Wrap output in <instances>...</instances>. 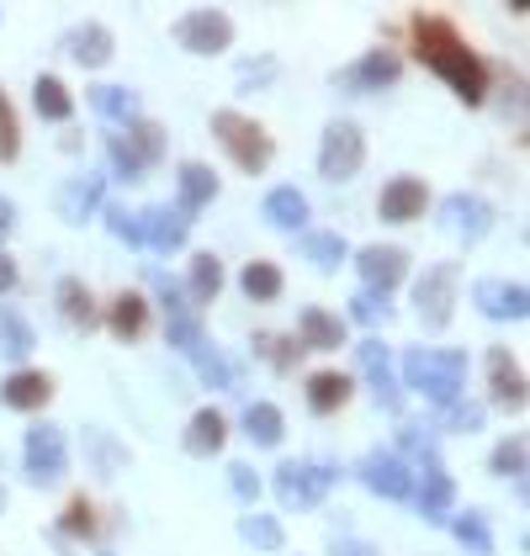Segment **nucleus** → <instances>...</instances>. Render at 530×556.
Instances as JSON below:
<instances>
[{"label": "nucleus", "mask_w": 530, "mask_h": 556, "mask_svg": "<svg viewBox=\"0 0 530 556\" xmlns=\"http://www.w3.org/2000/svg\"><path fill=\"white\" fill-rule=\"evenodd\" d=\"M355 366H361L366 387L377 392V403H382L388 414H403V382H398L393 350H388L382 340H361L355 344Z\"/></svg>", "instance_id": "10"}, {"label": "nucleus", "mask_w": 530, "mask_h": 556, "mask_svg": "<svg viewBox=\"0 0 530 556\" xmlns=\"http://www.w3.org/2000/svg\"><path fill=\"white\" fill-rule=\"evenodd\" d=\"M106 154H112V175H117V180H128V186H138V180L149 175L143 165H138V154L123 143V132H112V138H106Z\"/></svg>", "instance_id": "45"}, {"label": "nucleus", "mask_w": 530, "mask_h": 556, "mask_svg": "<svg viewBox=\"0 0 530 556\" xmlns=\"http://www.w3.org/2000/svg\"><path fill=\"white\" fill-rule=\"evenodd\" d=\"M86 101L106 123H132L138 117V90H128V86H90Z\"/></svg>", "instance_id": "37"}, {"label": "nucleus", "mask_w": 530, "mask_h": 556, "mask_svg": "<svg viewBox=\"0 0 530 556\" xmlns=\"http://www.w3.org/2000/svg\"><path fill=\"white\" fill-rule=\"evenodd\" d=\"M526 456H530L526 434H504V440L493 445L488 467H493V477H515V482H526Z\"/></svg>", "instance_id": "39"}, {"label": "nucleus", "mask_w": 530, "mask_h": 556, "mask_svg": "<svg viewBox=\"0 0 530 556\" xmlns=\"http://www.w3.org/2000/svg\"><path fill=\"white\" fill-rule=\"evenodd\" d=\"M64 48H70V59H75V64H86V70L112 64V53H117V43H112V33H106V27H75Z\"/></svg>", "instance_id": "32"}, {"label": "nucleus", "mask_w": 530, "mask_h": 556, "mask_svg": "<svg viewBox=\"0 0 530 556\" xmlns=\"http://www.w3.org/2000/svg\"><path fill=\"white\" fill-rule=\"evenodd\" d=\"M223 440H228V414H218V408H197L191 425H186V456H218Z\"/></svg>", "instance_id": "25"}, {"label": "nucleus", "mask_w": 530, "mask_h": 556, "mask_svg": "<svg viewBox=\"0 0 530 556\" xmlns=\"http://www.w3.org/2000/svg\"><path fill=\"white\" fill-rule=\"evenodd\" d=\"M355 270H361V298L371 302H388V292L403 287V276H408V250H398V244H371V250H355Z\"/></svg>", "instance_id": "8"}, {"label": "nucleus", "mask_w": 530, "mask_h": 556, "mask_svg": "<svg viewBox=\"0 0 530 556\" xmlns=\"http://www.w3.org/2000/svg\"><path fill=\"white\" fill-rule=\"evenodd\" d=\"M451 535H456V541H462V546H467V552L472 556H488L493 552V530H488V519L483 514H451Z\"/></svg>", "instance_id": "41"}, {"label": "nucleus", "mask_w": 530, "mask_h": 556, "mask_svg": "<svg viewBox=\"0 0 530 556\" xmlns=\"http://www.w3.org/2000/svg\"><path fill=\"white\" fill-rule=\"evenodd\" d=\"M106 213V228L128 244V250H143V213H128V207H101Z\"/></svg>", "instance_id": "46"}, {"label": "nucleus", "mask_w": 530, "mask_h": 556, "mask_svg": "<svg viewBox=\"0 0 530 556\" xmlns=\"http://www.w3.org/2000/svg\"><path fill=\"white\" fill-rule=\"evenodd\" d=\"M329 556H382V552H377V546H366V541H335Z\"/></svg>", "instance_id": "54"}, {"label": "nucleus", "mask_w": 530, "mask_h": 556, "mask_svg": "<svg viewBox=\"0 0 530 556\" xmlns=\"http://www.w3.org/2000/svg\"><path fill=\"white\" fill-rule=\"evenodd\" d=\"M149 287L160 292V307H165V318H180V313H197V307L186 302V292H180V281H171V276L149 270Z\"/></svg>", "instance_id": "48"}, {"label": "nucleus", "mask_w": 530, "mask_h": 556, "mask_svg": "<svg viewBox=\"0 0 530 556\" xmlns=\"http://www.w3.org/2000/svg\"><path fill=\"white\" fill-rule=\"evenodd\" d=\"M414 38V59L425 64V70H436L445 80V90L456 96V101H467V106H483L488 101V64H483V53H472L467 48V38L445 22V16H414V27H408Z\"/></svg>", "instance_id": "1"}, {"label": "nucleus", "mask_w": 530, "mask_h": 556, "mask_svg": "<svg viewBox=\"0 0 530 556\" xmlns=\"http://www.w3.org/2000/svg\"><path fill=\"white\" fill-rule=\"evenodd\" d=\"M186 217L171 213V207H154V213H143V250H160V255H176L186 250Z\"/></svg>", "instance_id": "24"}, {"label": "nucleus", "mask_w": 530, "mask_h": 556, "mask_svg": "<svg viewBox=\"0 0 530 556\" xmlns=\"http://www.w3.org/2000/svg\"><path fill=\"white\" fill-rule=\"evenodd\" d=\"M398 75H403V59H398L393 48H371V53H361L355 64H345L335 75V86L345 90V96H371V90L398 86Z\"/></svg>", "instance_id": "11"}, {"label": "nucleus", "mask_w": 530, "mask_h": 556, "mask_svg": "<svg viewBox=\"0 0 530 556\" xmlns=\"http://www.w3.org/2000/svg\"><path fill=\"white\" fill-rule=\"evenodd\" d=\"M239 541H250L255 552H281V546H287V530H281V519H270V514H244V519H239Z\"/></svg>", "instance_id": "40"}, {"label": "nucleus", "mask_w": 530, "mask_h": 556, "mask_svg": "<svg viewBox=\"0 0 530 556\" xmlns=\"http://www.w3.org/2000/svg\"><path fill=\"white\" fill-rule=\"evenodd\" d=\"M456 292H462V265H425V276L414 281V313L430 324V329H445L451 313H456Z\"/></svg>", "instance_id": "4"}, {"label": "nucleus", "mask_w": 530, "mask_h": 556, "mask_svg": "<svg viewBox=\"0 0 530 556\" xmlns=\"http://www.w3.org/2000/svg\"><path fill=\"white\" fill-rule=\"evenodd\" d=\"M22 154V123H16V106H11V96L0 90V165H11Z\"/></svg>", "instance_id": "43"}, {"label": "nucleus", "mask_w": 530, "mask_h": 556, "mask_svg": "<svg viewBox=\"0 0 530 556\" xmlns=\"http://www.w3.org/2000/svg\"><path fill=\"white\" fill-rule=\"evenodd\" d=\"M276 70H281V64H276L270 53H265V59H250V64H239V80H234V86L244 90V96H250V90H265Z\"/></svg>", "instance_id": "49"}, {"label": "nucleus", "mask_w": 530, "mask_h": 556, "mask_svg": "<svg viewBox=\"0 0 530 556\" xmlns=\"http://www.w3.org/2000/svg\"><path fill=\"white\" fill-rule=\"evenodd\" d=\"M451 504H456V482L441 471H425V482H414V509L430 525H451Z\"/></svg>", "instance_id": "22"}, {"label": "nucleus", "mask_w": 530, "mask_h": 556, "mask_svg": "<svg viewBox=\"0 0 530 556\" xmlns=\"http://www.w3.org/2000/svg\"><path fill=\"white\" fill-rule=\"evenodd\" d=\"M48 397H53V377H48V371H33V366H22V371H11V377L0 382V403L16 408V414H38Z\"/></svg>", "instance_id": "17"}, {"label": "nucleus", "mask_w": 530, "mask_h": 556, "mask_svg": "<svg viewBox=\"0 0 530 556\" xmlns=\"http://www.w3.org/2000/svg\"><path fill=\"white\" fill-rule=\"evenodd\" d=\"M106 324H112V340H143V329H149V302H143V292H123V298L106 307Z\"/></svg>", "instance_id": "27"}, {"label": "nucleus", "mask_w": 530, "mask_h": 556, "mask_svg": "<svg viewBox=\"0 0 530 556\" xmlns=\"http://www.w3.org/2000/svg\"><path fill=\"white\" fill-rule=\"evenodd\" d=\"M483 366H488V392L504 403V408H526V371H520V361L504 350V344H493L483 355Z\"/></svg>", "instance_id": "15"}, {"label": "nucleus", "mask_w": 530, "mask_h": 556, "mask_svg": "<svg viewBox=\"0 0 530 556\" xmlns=\"http://www.w3.org/2000/svg\"><path fill=\"white\" fill-rule=\"evenodd\" d=\"M176 43L186 48V53H202V59L228 53V43H234V22H228V11H218V5H197V11L180 16Z\"/></svg>", "instance_id": "9"}, {"label": "nucleus", "mask_w": 530, "mask_h": 556, "mask_svg": "<svg viewBox=\"0 0 530 556\" xmlns=\"http://www.w3.org/2000/svg\"><path fill=\"white\" fill-rule=\"evenodd\" d=\"M451 434H478L483 429V403H472V397H456V403H445V419H441Z\"/></svg>", "instance_id": "42"}, {"label": "nucleus", "mask_w": 530, "mask_h": 556, "mask_svg": "<svg viewBox=\"0 0 530 556\" xmlns=\"http://www.w3.org/2000/svg\"><path fill=\"white\" fill-rule=\"evenodd\" d=\"M472 302H478V313L493 318V324H526V313H530L526 287H520V281H493V276H483V281L472 287Z\"/></svg>", "instance_id": "12"}, {"label": "nucleus", "mask_w": 530, "mask_h": 556, "mask_svg": "<svg viewBox=\"0 0 530 556\" xmlns=\"http://www.w3.org/2000/svg\"><path fill=\"white\" fill-rule=\"evenodd\" d=\"M430 207V186L419 180V175H398L382 186V197H377V213L382 223H414V217H425Z\"/></svg>", "instance_id": "14"}, {"label": "nucleus", "mask_w": 530, "mask_h": 556, "mask_svg": "<svg viewBox=\"0 0 530 556\" xmlns=\"http://www.w3.org/2000/svg\"><path fill=\"white\" fill-rule=\"evenodd\" d=\"M398 382L425 392L430 403H456L467 387V350H441V344H414L398 361Z\"/></svg>", "instance_id": "2"}, {"label": "nucleus", "mask_w": 530, "mask_h": 556, "mask_svg": "<svg viewBox=\"0 0 530 556\" xmlns=\"http://www.w3.org/2000/svg\"><path fill=\"white\" fill-rule=\"evenodd\" d=\"M33 106L43 112L48 123H70V117H75V96L64 90L59 75H38V80H33Z\"/></svg>", "instance_id": "35"}, {"label": "nucleus", "mask_w": 530, "mask_h": 556, "mask_svg": "<svg viewBox=\"0 0 530 556\" xmlns=\"http://www.w3.org/2000/svg\"><path fill=\"white\" fill-rule=\"evenodd\" d=\"M261 213L270 228H281V233H308V197L298 191V186H270L261 202Z\"/></svg>", "instance_id": "18"}, {"label": "nucleus", "mask_w": 530, "mask_h": 556, "mask_svg": "<svg viewBox=\"0 0 530 556\" xmlns=\"http://www.w3.org/2000/svg\"><path fill=\"white\" fill-rule=\"evenodd\" d=\"M351 318H355V324H366V329H377V324H388V318H393V302L355 298V302H351Z\"/></svg>", "instance_id": "51"}, {"label": "nucleus", "mask_w": 530, "mask_h": 556, "mask_svg": "<svg viewBox=\"0 0 530 556\" xmlns=\"http://www.w3.org/2000/svg\"><path fill=\"white\" fill-rule=\"evenodd\" d=\"M445 223H451L467 244H478V239H488V228H493V207H488L483 197L456 191V197H445Z\"/></svg>", "instance_id": "20"}, {"label": "nucleus", "mask_w": 530, "mask_h": 556, "mask_svg": "<svg viewBox=\"0 0 530 556\" xmlns=\"http://www.w3.org/2000/svg\"><path fill=\"white\" fill-rule=\"evenodd\" d=\"M213 123V138L223 143V154L239 165L244 175H265L270 170V160H276V138L255 123V117H244V112H234V106H223L207 117Z\"/></svg>", "instance_id": "3"}, {"label": "nucleus", "mask_w": 530, "mask_h": 556, "mask_svg": "<svg viewBox=\"0 0 530 556\" xmlns=\"http://www.w3.org/2000/svg\"><path fill=\"white\" fill-rule=\"evenodd\" d=\"M59 535H96V509H90V498L80 493V498H70V509H64V519H59Z\"/></svg>", "instance_id": "47"}, {"label": "nucleus", "mask_w": 530, "mask_h": 556, "mask_svg": "<svg viewBox=\"0 0 530 556\" xmlns=\"http://www.w3.org/2000/svg\"><path fill=\"white\" fill-rule=\"evenodd\" d=\"M0 514H5V488H0Z\"/></svg>", "instance_id": "56"}, {"label": "nucleus", "mask_w": 530, "mask_h": 556, "mask_svg": "<svg viewBox=\"0 0 530 556\" xmlns=\"http://www.w3.org/2000/svg\"><path fill=\"white\" fill-rule=\"evenodd\" d=\"M361 482L371 488V493H382V498H414V471L408 462L398 456V451H371L366 462H361Z\"/></svg>", "instance_id": "13"}, {"label": "nucleus", "mask_w": 530, "mask_h": 556, "mask_svg": "<svg viewBox=\"0 0 530 556\" xmlns=\"http://www.w3.org/2000/svg\"><path fill=\"white\" fill-rule=\"evenodd\" d=\"M53 302H59V313L75 324V329H90L101 313H96V298H90V287L80 276H59V287H53Z\"/></svg>", "instance_id": "29"}, {"label": "nucleus", "mask_w": 530, "mask_h": 556, "mask_svg": "<svg viewBox=\"0 0 530 556\" xmlns=\"http://www.w3.org/2000/svg\"><path fill=\"white\" fill-rule=\"evenodd\" d=\"M101 556H112V552H101Z\"/></svg>", "instance_id": "57"}, {"label": "nucleus", "mask_w": 530, "mask_h": 556, "mask_svg": "<svg viewBox=\"0 0 530 556\" xmlns=\"http://www.w3.org/2000/svg\"><path fill=\"white\" fill-rule=\"evenodd\" d=\"M239 287H244L250 302H276L281 287H287V276H281V265H270V260H250V265L239 270Z\"/></svg>", "instance_id": "34"}, {"label": "nucleus", "mask_w": 530, "mask_h": 556, "mask_svg": "<svg viewBox=\"0 0 530 556\" xmlns=\"http://www.w3.org/2000/svg\"><path fill=\"white\" fill-rule=\"evenodd\" d=\"M366 165V132L355 128V123H329L324 138H318V175L324 180H355Z\"/></svg>", "instance_id": "6"}, {"label": "nucleus", "mask_w": 530, "mask_h": 556, "mask_svg": "<svg viewBox=\"0 0 530 556\" xmlns=\"http://www.w3.org/2000/svg\"><path fill=\"white\" fill-rule=\"evenodd\" d=\"M191 366H197V382H207V387H239V366L223 355L218 344H197L191 350Z\"/></svg>", "instance_id": "36"}, {"label": "nucleus", "mask_w": 530, "mask_h": 556, "mask_svg": "<svg viewBox=\"0 0 530 556\" xmlns=\"http://www.w3.org/2000/svg\"><path fill=\"white\" fill-rule=\"evenodd\" d=\"M11 233H16V202H11V197H0V244H5Z\"/></svg>", "instance_id": "55"}, {"label": "nucleus", "mask_w": 530, "mask_h": 556, "mask_svg": "<svg viewBox=\"0 0 530 556\" xmlns=\"http://www.w3.org/2000/svg\"><path fill=\"white\" fill-rule=\"evenodd\" d=\"M351 392H355V377H345V371H313V377H303V397H308L313 414H340L351 403Z\"/></svg>", "instance_id": "21"}, {"label": "nucleus", "mask_w": 530, "mask_h": 556, "mask_svg": "<svg viewBox=\"0 0 530 556\" xmlns=\"http://www.w3.org/2000/svg\"><path fill=\"white\" fill-rule=\"evenodd\" d=\"M16 281H22V270H16V260L0 250V292H16Z\"/></svg>", "instance_id": "53"}, {"label": "nucleus", "mask_w": 530, "mask_h": 556, "mask_svg": "<svg viewBox=\"0 0 530 556\" xmlns=\"http://www.w3.org/2000/svg\"><path fill=\"white\" fill-rule=\"evenodd\" d=\"M180 292L191 307H207V302L223 292V265L218 255H191V270H186V281H180Z\"/></svg>", "instance_id": "28"}, {"label": "nucleus", "mask_w": 530, "mask_h": 556, "mask_svg": "<svg viewBox=\"0 0 530 556\" xmlns=\"http://www.w3.org/2000/svg\"><path fill=\"white\" fill-rule=\"evenodd\" d=\"M255 355L270 361L276 377H292L303 366V340L298 334H276V329H255Z\"/></svg>", "instance_id": "26"}, {"label": "nucleus", "mask_w": 530, "mask_h": 556, "mask_svg": "<svg viewBox=\"0 0 530 556\" xmlns=\"http://www.w3.org/2000/svg\"><path fill=\"white\" fill-rule=\"evenodd\" d=\"M33 350H38V334H33V324H27V318H22V313L11 307V302H0V355L22 366V361H27Z\"/></svg>", "instance_id": "30"}, {"label": "nucleus", "mask_w": 530, "mask_h": 556, "mask_svg": "<svg viewBox=\"0 0 530 556\" xmlns=\"http://www.w3.org/2000/svg\"><path fill=\"white\" fill-rule=\"evenodd\" d=\"M123 143H128L132 154H138V165H143V170L165 160V128H160L154 117H132V123H128V138H123Z\"/></svg>", "instance_id": "38"}, {"label": "nucleus", "mask_w": 530, "mask_h": 556, "mask_svg": "<svg viewBox=\"0 0 530 556\" xmlns=\"http://www.w3.org/2000/svg\"><path fill=\"white\" fill-rule=\"evenodd\" d=\"M22 471L33 488H59L64 471H70V451H64V434L53 425H33L27 429V445H22Z\"/></svg>", "instance_id": "7"}, {"label": "nucleus", "mask_w": 530, "mask_h": 556, "mask_svg": "<svg viewBox=\"0 0 530 556\" xmlns=\"http://www.w3.org/2000/svg\"><path fill=\"white\" fill-rule=\"evenodd\" d=\"M165 340L191 355L197 344L207 340V329H202V318H197V313H180V318H165Z\"/></svg>", "instance_id": "44"}, {"label": "nucleus", "mask_w": 530, "mask_h": 556, "mask_svg": "<svg viewBox=\"0 0 530 556\" xmlns=\"http://www.w3.org/2000/svg\"><path fill=\"white\" fill-rule=\"evenodd\" d=\"M228 482H234V493H239L244 504H255V498H261V477L244 467V462H234V467H228Z\"/></svg>", "instance_id": "52"}, {"label": "nucleus", "mask_w": 530, "mask_h": 556, "mask_svg": "<svg viewBox=\"0 0 530 556\" xmlns=\"http://www.w3.org/2000/svg\"><path fill=\"white\" fill-rule=\"evenodd\" d=\"M298 340H303V350H340L345 344V318L329 313V307H303Z\"/></svg>", "instance_id": "23"}, {"label": "nucleus", "mask_w": 530, "mask_h": 556, "mask_svg": "<svg viewBox=\"0 0 530 556\" xmlns=\"http://www.w3.org/2000/svg\"><path fill=\"white\" fill-rule=\"evenodd\" d=\"M298 250H303V260L318 265V270H340L351 244H345L340 233H329V228H308V233H298Z\"/></svg>", "instance_id": "33"}, {"label": "nucleus", "mask_w": 530, "mask_h": 556, "mask_svg": "<svg viewBox=\"0 0 530 556\" xmlns=\"http://www.w3.org/2000/svg\"><path fill=\"white\" fill-rule=\"evenodd\" d=\"M244 434H250V445L276 451V445L287 440V419H281V408H276V403H250V408H244Z\"/></svg>", "instance_id": "31"}, {"label": "nucleus", "mask_w": 530, "mask_h": 556, "mask_svg": "<svg viewBox=\"0 0 530 556\" xmlns=\"http://www.w3.org/2000/svg\"><path fill=\"white\" fill-rule=\"evenodd\" d=\"M340 482V467H318V462H281L276 467V498L287 509H318L329 498V488Z\"/></svg>", "instance_id": "5"}, {"label": "nucleus", "mask_w": 530, "mask_h": 556, "mask_svg": "<svg viewBox=\"0 0 530 556\" xmlns=\"http://www.w3.org/2000/svg\"><path fill=\"white\" fill-rule=\"evenodd\" d=\"M86 445L96 451V471H101V477H112V471L128 462V451H123V445H112L106 434H86Z\"/></svg>", "instance_id": "50"}, {"label": "nucleus", "mask_w": 530, "mask_h": 556, "mask_svg": "<svg viewBox=\"0 0 530 556\" xmlns=\"http://www.w3.org/2000/svg\"><path fill=\"white\" fill-rule=\"evenodd\" d=\"M218 202V175L207 170V165H180L176 170V213L191 223V217L202 213V207H213Z\"/></svg>", "instance_id": "16"}, {"label": "nucleus", "mask_w": 530, "mask_h": 556, "mask_svg": "<svg viewBox=\"0 0 530 556\" xmlns=\"http://www.w3.org/2000/svg\"><path fill=\"white\" fill-rule=\"evenodd\" d=\"M106 207V180L101 175H75L64 191H59V217L64 223H86Z\"/></svg>", "instance_id": "19"}]
</instances>
